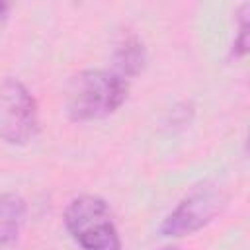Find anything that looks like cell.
I'll list each match as a JSON object with an SVG mask.
<instances>
[{
  "label": "cell",
  "instance_id": "cell-1",
  "mask_svg": "<svg viewBox=\"0 0 250 250\" xmlns=\"http://www.w3.org/2000/svg\"><path fill=\"white\" fill-rule=\"evenodd\" d=\"M127 92V78L115 70H82L74 74L66 86V115L80 123L105 119L123 105Z\"/></svg>",
  "mask_w": 250,
  "mask_h": 250
},
{
  "label": "cell",
  "instance_id": "cell-9",
  "mask_svg": "<svg viewBox=\"0 0 250 250\" xmlns=\"http://www.w3.org/2000/svg\"><path fill=\"white\" fill-rule=\"evenodd\" d=\"M160 250H180V248H176V246H166V248H160Z\"/></svg>",
  "mask_w": 250,
  "mask_h": 250
},
{
  "label": "cell",
  "instance_id": "cell-2",
  "mask_svg": "<svg viewBox=\"0 0 250 250\" xmlns=\"http://www.w3.org/2000/svg\"><path fill=\"white\" fill-rule=\"evenodd\" d=\"M64 227L84 250H121V238L109 205L98 195L74 197L64 213Z\"/></svg>",
  "mask_w": 250,
  "mask_h": 250
},
{
  "label": "cell",
  "instance_id": "cell-8",
  "mask_svg": "<svg viewBox=\"0 0 250 250\" xmlns=\"http://www.w3.org/2000/svg\"><path fill=\"white\" fill-rule=\"evenodd\" d=\"M8 12H10V6L0 2V20H6L8 18Z\"/></svg>",
  "mask_w": 250,
  "mask_h": 250
},
{
  "label": "cell",
  "instance_id": "cell-5",
  "mask_svg": "<svg viewBox=\"0 0 250 250\" xmlns=\"http://www.w3.org/2000/svg\"><path fill=\"white\" fill-rule=\"evenodd\" d=\"M113 64H115V72L121 74L123 78H131L143 72L146 64V49L135 31L127 29L117 39L113 51Z\"/></svg>",
  "mask_w": 250,
  "mask_h": 250
},
{
  "label": "cell",
  "instance_id": "cell-4",
  "mask_svg": "<svg viewBox=\"0 0 250 250\" xmlns=\"http://www.w3.org/2000/svg\"><path fill=\"white\" fill-rule=\"evenodd\" d=\"M227 195L217 184L205 182L195 186L162 221L160 232L164 236H188L207 227L225 207Z\"/></svg>",
  "mask_w": 250,
  "mask_h": 250
},
{
  "label": "cell",
  "instance_id": "cell-6",
  "mask_svg": "<svg viewBox=\"0 0 250 250\" xmlns=\"http://www.w3.org/2000/svg\"><path fill=\"white\" fill-rule=\"evenodd\" d=\"M27 205L16 193H0V248L10 246L21 232Z\"/></svg>",
  "mask_w": 250,
  "mask_h": 250
},
{
  "label": "cell",
  "instance_id": "cell-7",
  "mask_svg": "<svg viewBox=\"0 0 250 250\" xmlns=\"http://www.w3.org/2000/svg\"><path fill=\"white\" fill-rule=\"evenodd\" d=\"M248 12H250V6L248 4H244L240 8V12H238L240 23H238V33L234 37L232 51H230V55L236 57V59H240V57H244L248 53Z\"/></svg>",
  "mask_w": 250,
  "mask_h": 250
},
{
  "label": "cell",
  "instance_id": "cell-3",
  "mask_svg": "<svg viewBox=\"0 0 250 250\" xmlns=\"http://www.w3.org/2000/svg\"><path fill=\"white\" fill-rule=\"evenodd\" d=\"M39 131V111L33 94L18 78L0 82V139L8 145H27Z\"/></svg>",
  "mask_w": 250,
  "mask_h": 250
}]
</instances>
